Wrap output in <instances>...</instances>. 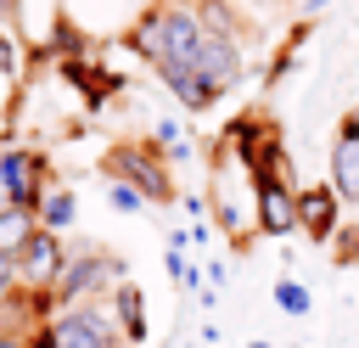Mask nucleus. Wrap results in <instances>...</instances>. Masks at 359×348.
I'll list each match as a JSON object with an SVG mask.
<instances>
[{"label": "nucleus", "mask_w": 359, "mask_h": 348, "mask_svg": "<svg viewBox=\"0 0 359 348\" xmlns=\"http://www.w3.org/2000/svg\"><path fill=\"white\" fill-rule=\"evenodd\" d=\"M325 6H331V0H292V11H297V17H303V22H314V17H320V11H325Z\"/></svg>", "instance_id": "26"}, {"label": "nucleus", "mask_w": 359, "mask_h": 348, "mask_svg": "<svg viewBox=\"0 0 359 348\" xmlns=\"http://www.w3.org/2000/svg\"><path fill=\"white\" fill-rule=\"evenodd\" d=\"M337 135H342V140H359V101H353V107L342 112V123H337Z\"/></svg>", "instance_id": "25"}, {"label": "nucleus", "mask_w": 359, "mask_h": 348, "mask_svg": "<svg viewBox=\"0 0 359 348\" xmlns=\"http://www.w3.org/2000/svg\"><path fill=\"white\" fill-rule=\"evenodd\" d=\"M50 191V163L39 146H0V202L6 208H39Z\"/></svg>", "instance_id": "3"}, {"label": "nucleus", "mask_w": 359, "mask_h": 348, "mask_svg": "<svg viewBox=\"0 0 359 348\" xmlns=\"http://www.w3.org/2000/svg\"><path fill=\"white\" fill-rule=\"evenodd\" d=\"M331 191H337V202H359V140H331V180H325Z\"/></svg>", "instance_id": "12"}, {"label": "nucleus", "mask_w": 359, "mask_h": 348, "mask_svg": "<svg viewBox=\"0 0 359 348\" xmlns=\"http://www.w3.org/2000/svg\"><path fill=\"white\" fill-rule=\"evenodd\" d=\"M185 348H191V342H185Z\"/></svg>", "instance_id": "30"}, {"label": "nucleus", "mask_w": 359, "mask_h": 348, "mask_svg": "<svg viewBox=\"0 0 359 348\" xmlns=\"http://www.w3.org/2000/svg\"><path fill=\"white\" fill-rule=\"evenodd\" d=\"M22 348H56V331H50V320L28 326V331H22Z\"/></svg>", "instance_id": "21"}, {"label": "nucleus", "mask_w": 359, "mask_h": 348, "mask_svg": "<svg viewBox=\"0 0 359 348\" xmlns=\"http://www.w3.org/2000/svg\"><path fill=\"white\" fill-rule=\"evenodd\" d=\"M112 303H107V314H112V326H118V337H123V348H135V342H146V292L135 286V281H118L112 292H107Z\"/></svg>", "instance_id": "10"}, {"label": "nucleus", "mask_w": 359, "mask_h": 348, "mask_svg": "<svg viewBox=\"0 0 359 348\" xmlns=\"http://www.w3.org/2000/svg\"><path fill=\"white\" fill-rule=\"evenodd\" d=\"M118 281H129L123 258H112L107 247H73L62 258V275H56L50 297H56V309H79V303H95L101 292H112Z\"/></svg>", "instance_id": "2"}, {"label": "nucleus", "mask_w": 359, "mask_h": 348, "mask_svg": "<svg viewBox=\"0 0 359 348\" xmlns=\"http://www.w3.org/2000/svg\"><path fill=\"white\" fill-rule=\"evenodd\" d=\"M180 208H185L191 219H202V225H208V196H196V191H180Z\"/></svg>", "instance_id": "23"}, {"label": "nucleus", "mask_w": 359, "mask_h": 348, "mask_svg": "<svg viewBox=\"0 0 359 348\" xmlns=\"http://www.w3.org/2000/svg\"><path fill=\"white\" fill-rule=\"evenodd\" d=\"M107 202H112L118 213H140V208H146V202H140L129 185H118V180H107Z\"/></svg>", "instance_id": "19"}, {"label": "nucleus", "mask_w": 359, "mask_h": 348, "mask_svg": "<svg viewBox=\"0 0 359 348\" xmlns=\"http://www.w3.org/2000/svg\"><path fill=\"white\" fill-rule=\"evenodd\" d=\"M50 331H56V348H123V337H118V326H112V314L101 303L56 309Z\"/></svg>", "instance_id": "5"}, {"label": "nucleus", "mask_w": 359, "mask_h": 348, "mask_svg": "<svg viewBox=\"0 0 359 348\" xmlns=\"http://www.w3.org/2000/svg\"><path fill=\"white\" fill-rule=\"evenodd\" d=\"M62 79H67L90 107H107V95H118V90H123V79H118V73H107L95 56H62Z\"/></svg>", "instance_id": "8"}, {"label": "nucleus", "mask_w": 359, "mask_h": 348, "mask_svg": "<svg viewBox=\"0 0 359 348\" xmlns=\"http://www.w3.org/2000/svg\"><path fill=\"white\" fill-rule=\"evenodd\" d=\"M34 230H39L34 208H6V202H0V253H6V258H17Z\"/></svg>", "instance_id": "16"}, {"label": "nucleus", "mask_w": 359, "mask_h": 348, "mask_svg": "<svg viewBox=\"0 0 359 348\" xmlns=\"http://www.w3.org/2000/svg\"><path fill=\"white\" fill-rule=\"evenodd\" d=\"M247 348H275V342H264V337H252V342H247Z\"/></svg>", "instance_id": "28"}, {"label": "nucleus", "mask_w": 359, "mask_h": 348, "mask_svg": "<svg viewBox=\"0 0 359 348\" xmlns=\"http://www.w3.org/2000/svg\"><path fill=\"white\" fill-rule=\"evenodd\" d=\"M34 219H39V230H50V236H62L73 219H79V196L67 191V185H50L45 196H39V208H34Z\"/></svg>", "instance_id": "15"}, {"label": "nucleus", "mask_w": 359, "mask_h": 348, "mask_svg": "<svg viewBox=\"0 0 359 348\" xmlns=\"http://www.w3.org/2000/svg\"><path fill=\"white\" fill-rule=\"evenodd\" d=\"M297 230L314 241L337 236V191L331 185H297Z\"/></svg>", "instance_id": "9"}, {"label": "nucleus", "mask_w": 359, "mask_h": 348, "mask_svg": "<svg viewBox=\"0 0 359 348\" xmlns=\"http://www.w3.org/2000/svg\"><path fill=\"white\" fill-rule=\"evenodd\" d=\"M11 292H17V258H6V253H0V303H6Z\"/></svg>", "instance_id": "22"}, {"label": "nucleus", "mask_w": 359, "mask_h": 348, "mask_svg": "<svg viewBox=\"0 0 359 348\" xmlns=\"http://www.w3.org/2000/svg\"><path fill=\"white\" fill-rule=\"evenodd\" d=\"M185 67L213 90V95H230L241 79H247V51L236 45V39H219V34H202L196 45H191V56H185Z\"/></svg>", "instance_id": "4"}, {"label": "nucleus", "mask_w": 359, "mask_h": 348, "mask_svg": "<svg viewBox=\"0 0 359 348\" xmlns=\"http://www.w3.org/2000/svg\"><path fill=\"white\" fill-rule=\"evenodd\" d=\"M151 73H157V84H168V95H174L185 112H208V107L219 101V95H213V90H208V84H202L185 62H157Z\"/></svg>", "instance_id": "11"}, {"label": "nucleus", "mask_w": 359, "mask_h": 348, "mask_svg": "<svg viewBox=\"0 0 359 348\" xmlns=\"http://www.w3.org/2000/svg\"><path fill=\"white\" fill-rule=\"evenodd\" d=\"M275 303H280L286 314H309V309H314V292H309L303 281H292V275H280V281H275Z\"/></svg>", "instance_id": "17"}, {"label": "nucleus", "mask_w": 359, "mask_h": 348, "mask_svg": "<svg viewBox=\"0 0 359 348\" xmlns=\"http://www.w3.org/2000/svg\"><path fill=\"white\" fill-rule=\"evenodd\" d=\"M0 348H22V337L17 331H0Z\"/></svg>", "instance_id": "27"}, {"label": "nucleus", "mask_w": 359, "mask_h": 348, "mask_svg": "<svg viewBox=\"0 0 359 348\" xmlns=\"http://www.w3.org/2000/svg\"><path fill=\"white\" fill-rule=\"evenodd\" d=\"M337 264H359V230L337 225Z\"/></svg>", "instance_id": "20"}, {"label": "nucleus", "mask_w": 359, "mask_h": 348, "mask_svg": "<svg viewBox=\"0 0 359 348\" xmlns=\"http://www.w3.org/2000/svg\"><path fill=\"white\" fill-rule=\"evenodd\" d=\"M191 11H196V22H202V34H219V39H236V45H241V34H252V22H247L230 0H196Z\"/></svg>", "instance_id": "13"}, {"label": "nucleus", "mask_w": 359, "mask_h": 348, "mask_svg": "<svg viewBox=\"0 0 359 348\" xmlns=\"http://www.w3.org/2000/svg\"><path fill=\"white\" fill-rule=\"evenodd\" d=\"M252 225H258V236H292L297 230V185L286 174L252 180Z\"/></svg>", "instance_id": "6"}, {"label": "nucleus", "mask_w": 359, "mask_h": 348, "mask_svg": "<svg viewBox=\"0 0 359 348\" xmlns=\"http://www.w3.org/2000/svg\"><path fill=\"white\" fill-rule=\"evenodd\" d=\"M101 174L107 180H118V185H129L140 202H180V185H174V168L163 163V152L151 146V140H112L107 152H101Z\"/></svg>", "instance_id": "1"}, {"label": "nucleus", "mask_w": 359, "mask_h": 348, "mask_svg": "<svg viewBox=\"0 0 359 348\" xmlns=\"http://www.w3.org/2000/svg\"><path fill=\"white\" fill-rule=\"evenodd\" d=\"M146 140L163 152V163H168V168L196 157V140H191V135H185V123H180V118H168V112H157V123H151V135H146Z\"/></svg>", "instance_id": "14"}, {"label": "nucleus", "mask_w": 359, "mask_h": 348, "mask_svg": "<svg viewBox=\"0 0 359 348\" xmlns=\"http://www.w3.org/2000/svg\"><path fill=\"white\" fill-rule=\"evenodd\" d=\"M62 258H67V241L50 236V230H34L28 247L17 253V286H28V292H50L56 275H62Z\"/></svg>", "instance_id": "7"}, {"label": "nucleus", "mask_w": 359, "mask_h": 348, "mask_svg": "<svg viewBox=\"0 0 359 348\" xmlns=\"http://www.w3.org/2000/svg\"><path fill=\"white\" fill-rule=\"evenodd\" d=\"M0 73H6V79L17 73V45H11V34H6V28H0Z\"/></svg>", "instance_id": "24"}, {"label": "nucleus", "mask_w": 359, "mask_h": 348, "mask_svg": "<svg viewBox=\"0 0 359 348\" xmlns=\"http://www.w3.org/2000/svg\"><path fill=\"white\" fill-rule=\"evenodd\" d=\"M292 348H303V342H292Z\"/></svg>", "instance_id": "29"}, {"label": "nucleus", "mask_w": 359, "mask_h": 348, "mask_svg": "<svg viewBox=\"0 0 359 348\" xmlns=\"http://www.w3.org/2000/svg\"><path fill=\"white\" fill-rule=\"evenodd\" d=\"M168 275H174L185 292H196V286H202V264H191L185 253H168Z\"/></svg>", "instance_id": "18"}]
</instances>
